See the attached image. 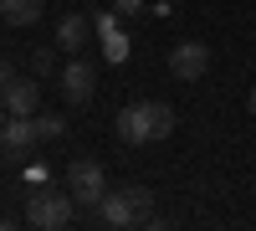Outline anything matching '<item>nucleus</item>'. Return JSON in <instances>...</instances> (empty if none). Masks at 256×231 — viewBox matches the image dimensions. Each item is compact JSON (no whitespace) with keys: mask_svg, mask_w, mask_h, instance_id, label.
<instances>
[{"mask_svg":"<svg viewBox=\"0 0 256 231\" xmlns=\"http://www.w3.org/2000/svg\"><path fill=\"white\" fill-rule=\"evenodd\" d=\"M174 134V108L169 103H128L118 113V139L123 144H159Z\"/></svg>","mask_w":256,"mask_h":231,"instance_id":"obj_1","label":"nucleus"},{"mask_svg":"<svg viewBox=\"0 0 256 231\" xmlns=\"http://www.w3.org/2000/svg\"><path fill=\"white\" fill-rule=\"evenodd\" d=\"M148 211H154V190H148V185H118V190L102 195L98 221L113 226V231H128V226H144Z\"/></svg>","mask_w":256,"mask_h":231,"instance_id":"obj_2","label":"nucleus"},{"mask_svg":"<svg viewBox=\"0 0 256 231\" xmlns=\"http://www.w3.org/2000/svg\"><path fill=\"white\" fill-rule=\"evenodd\" d=\"M72 216H77L72 190L36 185V190L26 195V226H36V231H62V226H72Z\"/></svg>","mask_w":256,"mask_h":231,"instance_id":"obj_3","label":"nucleus"},{"mask_svg":"<svg viewBox=\"0 0 256 231\" xmlns=\"http://www.w3.org/2000/svg\"><path fill=\"white\" fill-rule=\"evenodd\" d=\"M67 190L77 205H102V195H108V175H102L98 159H72L67 164Z\"/></svg>","mask_w":256,"mask_h":231,"instance_id":"obj_4","label":"nucleus"},{"mask_svg":"<svg viewBox=\"0 0 256 231\" xmlns=\"http://www.w3.org/2000/svg\"><path fill=\"white\" fill-rule=\"evenodd\" d=\"M56 77H62V98H67L72 108H82V103L92 98V88H98V67H92L88 57H72Z\"/></svg>","mask_w":256,"mask_h":231,"instance_id":"obj_5","label":"nucleus"},{"mask_svg":"<svg viewBox=\"0 0 256 231\" xmlns=\"http://www.w3.org/2000/svg\"><path fill=\"white\" fill-rule=\"evenodd\" d=\"M169 72H174L180 82H200L210 72V47L205 41H180V47L169 52Z\"/></svg>","mask_w":256,"mask_h":231,"instance_id":"obj_6","label":"nucleus"},{"mask_svg":"<svg viewBox=\"0 0 256 231\" xmlns=\"http://www.w3.org/2000/svg\"><path fill=\"white\" fill-rule=\"evenodd\" d=\"M0 144H6V154H31L41 144V129H36V113H10L6 129H0Z\"/></svg>","mask_w":256,"mask_h":231,"instance_id":"obj_7","label":"nucleus"},{"mask_svg":"<svg viewBox=\"0 0 256 231\" xmlns=\"http://www.w3.org/2000/svg\"><path fill=\"white\" fill-rule=\"evenodd\" d=\"M88 36H92V21H88V16H62V21H56V47H62V52H82V47H88Z\"/></svg>","mask_w":256,"mask_h":231,"instance_id":"obj_8","label":"nucleus"},{"mask_svg":"<svg viewBox=\"0 0 256 231\" xmlns=\"http://www.w3.org/2000/svg\"><path fill=\"white\" fill-rule=\"evenodd\" d=\"M0 21L10 31H31L41 21V0H0Z\"/></svg>","mask_w":256,"mask_h":231,"instance_id":"obj_9","label":"nucleus"},{"mask_svg":"<svg viewBox=\"0 0 256 231\" xmlns=\"http://www.w3.org/2000/svg\"><path fill=\"white\" fill-rule=\"evenodd\" d=\"M36 108H41V88L31 77H16L6 88V113H36Z\"/></svg>","mask_w":256,"mask_h":231,"instance_id":"obj_10","label":"nucleus"},{"mask_svg":"<svg viewBox=\"0 0 256 231\" xmlns=\"http://www.w3.org/2000/svg\"><path fill=\"white\" fill-rule=\"evenodd\" d=\"M36 129H41V144L62 139V134H67V118H62V113H36Z\"/></svg>","mask_w":256,"mask_h":231,"instance_id":"obj_11","label":"nucleus"},{"mask_svg":"<svg viewBox=\"0 0 256 231\" xmlns=\"http://www.w3.org/2000/svg\"><path fill=\"white\" fill-rule=\"evenodd\" d=\"M102 52H108V62H123V57H128L123 31H102Z\"/></svg>","mask_w":256,"mask_h":231,"instance_id":"obj_12","label":"nucleus"},{"mask_svg":"<svg viewBox=\"0 0 256 231\" xmlns=\"http://www.w3.org/2000/svg\"><path fill=\"white\" fill-rule=\"evenodd\" d=\"M16 77H20V72H16V62H0V98H6V88H10Z\"/></svg>","mask_w":256,"mask_h":231,"instance_id":"obj_13","label":"nucleus"},{"mask_svg":"<svg viewBox=\"0 0 256 231\" xmlns=\"http://www.w3.org/2000/svg\"><path fill=\"white\" fill-rule=\"evenodd\" d=\"M113 11H118V16H138V11H144V0H118Z\"/></svg>","mask_w":256,"mask_h":231,"instance_id":"obj_14","label":"nucleus"},{"mask_svg":"<svg viewBox=\"0 0 256 231\" xmlns=\"http://www.w3.org/2000/svg\"><path fill=\"white\" fill-rule=\"evenodd\" d=\"M246 113H251V118H256V88H251V93H246Z\"/></svg>","mask_w":256,"mask_h":231,"instance_id":"obj_15","label":"nucleus"},{"mask_svg":"<svg viewBox=\"0 0 256 231\" xmlns=\"http://www.w3.org/2000/svg\"><path fill=\"white\" fill-rule=\"evenodd\" d=\"M6 118H10V113H6V98H0V129H6Z\"/></svg>","mask_w":256,"mask_h":231,"instance_id":"obj_16","label":"nucleus"}]
</instances>
